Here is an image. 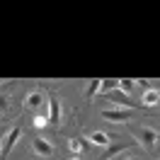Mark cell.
<instances>
[{
	"instance_id": "cell-9",
	"label": "cell",
	"mask_w": 160,
	"mask_h": 160,
	"mask_svg": "<svg viewBox=\"0 0 160 160\" xmlns=\"http://www.w3.org/2000/svg\"><path fill=\"white\" fill-rule=\"evenodd\" d=\"M107 97H109L112 102H117V104H121V107H126L129 112L133 109V100H131L129 95H124V92H109Z\"/></svg>"
},
{
	"instance_id": "cell-16",
	"label": "cell",
	"mask_w": 160,
	"mask_h": 160,
	"mask_svg": "<svg viewBox=\"0 0 160 160\" xmlns=\"http://www.w3.org/2000/svg\"><path fill=\"white\" fill-rule=\"evenodd\" d=\"M2 138H5V136H0V150H2Z\"/></svg>"
},
{
	"instance_id": "cell-6",
	"label": "cell",
	"mask_w": 160,
	"mask_h": 160,
	"mask_svg": "<svg viewBox=\"0 0 160 160\" xmlns=\"http://www.w3.org/2000/svg\"><path fill=\"white\" fill-rule=\"evenodd\" d=\"M82 143H85V148H100V146H107V143H109V136L102 133V131H92L88 138H82Z\"/></svg>"
},
{
	"instance_id": "cell-13",
	"label": "cell",
	"mask_w": 160,
	"mask_h": 160,
	"mask_svg": "<svg viewBox=\"0 0 160 160\" xmlns=\"http://www.w3.org/2000/svg\"><path fill=\"white\" fill-rule=\"evenodd\" d=\"M119 88L124 90V95H129V92L136 88V80H131V78H121V80H119Z\"/></svg>"
},
{
	"instance_id": "cell-4",
	"label": "cell",
	"mask_w": 160,
	"mask_h": 160,
	"mask_svg": "<svg viewBox=\"0 0 160 160\" xmlns=\"http://www.w3.org/2000/svg\"><path fill=\"white\" fill-rule=\"evenodd\" d=\"M102 117L107 121H114V124H124V121L131 119L129 109H102Z\"/></svg>"
},
{
	"instance_id": "cell-5",
	"label": "cell",
	"mask_w": 160,
	"mask_h": 160,
	"mask_svg": "<svg viewBox=\"0 0 160 160\" xmlns=\"http://www.w3.org/2000/svg\"><path fill=\"white\" fill-rule=\"evenodd\" d=\"M32 146H34V153H37L39 158H51V155H53V146H51L46 138H41V136H37V138L32 141Z\"/></svg>"
},
{
	"instance_id": "cell-18",
	"label": "cell",
	"mask_w": 160,
	"mask_h": 160,
	"mask_svg": "<svg viewBox=\"0 0 160 160\" xmlns=\"http://www.w3.org/2000/svg\"><path fill=\"white\" fill-rule=\"evenodd\" d=\"M126 160H141V158H126Z\"/></svg>"
},
{
	"instance_id": "cell-10",
	"label": "cell",
	"mask_w": 160,
	"mask_h": 160,
	"mask_svg": "<svg viewBox=\"0 0 160 160\" xmlns=\"http://www.w3.org/2000/svg\"><path fill=\"white\" fill-rule=\"evenodd\" d=\"M121 150H126V146H124V143H117V146H109V148L104 150V155H102L100 160H112L114 155H117V153H121Z\"/></svg>"
},
{
	"instance_id": "cell-11",
	"label": "cell",
	"mask_w": 160,
	"mask_h": 160,
	"mask_svg": "<svg viewBox=\"0 0 160 160\" xmlns=\"http://www.w3.org/2000/svg\"><path fill=\"white\" fill-rule=\"evenodd\" d=\"M100 90H102V80H100V78L90 80V85H88V97H95Z\"/></svg>"
},
{
	"instance_id": "cell-12",
	"label": "cell",
	"mask_w": 160,
	"mask_h": 160,
	"mask_svg": "<svg viewBox=\"0 0 160 160\" xmlns=\"http://www.w3.org/2000/svg\"><path fill=\"white\" fill-rule=\"evenodd\" d=\"M46 124H49V114H37V117L32 119V126H34V129H44Z\"/></svg>"
},
{
	"instance_id": "cell-7",
	"label": "cell",
	"mask_w": 160,
	"mask_h": 160,
	"mask_svg": "<svg viewBox=\"0 0 160 160\" xmlns=\"http://www.w3.org/2000/svg\"><path fill=\"white\" fill-rule=\"evenodd\" d=\"M61 121V102L56 95H49V124H58Z\"/></svg>"
},
{
	"instance_id": "cell-8",
	"label": "cell",
	"mask_w": 160,
	"mask_h": 160,
	"mask_svg": "<svg viewBox=\"0 0 160 160\" xmlns=\"http://www.w3.org/2000/svg\"><path fill=\"white\" fill-rule=\"evenodd\" d=\"M141 102H143V107H158L160 104V90L158 88H148V90L143 92Z\"/></svg>"
},
{
	"instance_id": "cell-17",
	"label": "cell",
	"mask_w": 160,
	"mask_h": 160,
	"mask_svg": "<svg viewBox=\"0 0 160 160\" xmlns=\"http://www.w3.org/2000/svg\"><path fill=\"white\" fill-rule=\"evenodd\" d=\"M70 160H80V155H73V158H70Z\"/></svg>"
},
{
	"instance_id": "cell-3",
	"label": "cell",
	"mask_w": 160,
	"mask_h": 160,
	"mask_svg": "<svg viewBox=\"0 0 160 160\" xmlns=\"http://www.w3.org/2000/svg\"><path fill=\"white\" fill-rule=\"evenodd\" d=\"M138 141L143 143V148L153 150V148H155V143H158V131L150 129V126H143V129L138 131Z\"/></svg>"
},
{
	"instance_id": "cell-14",
	"label": "cell",
	"mask_w": 160,
	"mask_h": 160,
	"mask_svg": "<svg viewBox=\"0 0 160 160\" xmlns=\"http://www.w3.org/2000/svg\"><path fill=\"white\" fill-rule=\"evenodd\" d=\"M82 148H85L82 138H70V153H73V155H80V153H82Z\"/></svg>"
},
{
	"instance_id": "cell-15",
	"label": "cell",
	"mask_w": 160,
	"mask_h": 160,
	"mask_svg": "<svg viewBox=\"0 0 160 160\" xmlns=\"http://www.w3.org/2000/svg\"><path fill=\"white\" fill-rule=\"evenodd\" d=\"M8 107H10V100L5 95H0V112H8Z\"/></svg>"
},
{
	"instance_id": "cell-1",
	"label": "cell",
	"mask_w": 160,
	"mask_h": 160,
	"mask_svg": "<svg viewBox=\"0 0 160 160\" xmlns=\"http://www.w3.org/2000/svg\"><path fill=\"white\" fill-rule=\"evenodd\" d=\"M44 104H49V95H44L41 90H32L24 95V100H22V107L24 109H44Z\"/></svg>"
},
{
	"instance_id": "cell-2",
	"label": "cell",
	"mask_w": 160,
	"mask_h": 160,
	"mask_svg": "<svg viewBox=\"0 0 160 160\" xmlns=\"http://www.w3.org/2000/svg\"><path fill=\"white\" fill-rule=\"evenodd\" d=\"M20 141V129H10V133H5L2 138V150H0V160H8L10 150L15 148V143Z\"/></svg>"
}]
</instances>
